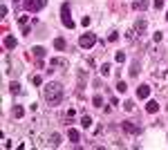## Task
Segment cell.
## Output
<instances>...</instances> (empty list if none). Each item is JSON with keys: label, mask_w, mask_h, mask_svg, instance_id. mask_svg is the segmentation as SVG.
Instances as JSON below:
<instances>
[{"label": "cell", "mask_w": 168, "mask_h": 150, "mask_svg": "<svg viewBox=\"0 0 168 150\" xmlns=\"http://www.w3.org/2000/svg\"><path fill=\"white\" fill-rule=\"evenodd\" d=\"M63 85L61 83H47L45 85V101L50 103V105H58V103L63 101Z\"/></svg>", "instance_id": "6da1fadb"}, {"label": "cell", "mask_w": 168, "mask_h": 150, "mask_svg": "<svg viewBox=\"0 0 168 150\" xmlns=\"http://www.w3.org/2000/svg\"><path fill=\"white\" fill-rule=\"evenodd\" d=\"M23 5H25L27 11H41V9L47 5V0H25Z\"/></svg>", "instance_id": "7a4b0ae2"}, {"label": "cell", "mask_w": 168, "mask_h": 150, "mask_svg": "<svg viewBox=\"0 0 168 150\" xmlns=\"http://www.w3.org/2000/svg\"><path fill=\"white\" fill-rule=\"evenodd\" d=\"M94 43H97V36L94 34H83L81 41H79V45H81V47H85V49H90Z\"/></svg>", "instance_id": "3957f363"}, {"label": "cell", "mask_w": 168, "mask_h": 150, "mask_svg": "<svg viewBox=\"0 0 168 150\" xmlns=\"http://www.w3.org/2000/svg\"><path fill=\"white\" fill-rule=\"evenodd\" d=\"M121 128H123L128 135H139V132H141V128H139L137 123H132V121H123V123H121Z\"/></svg>", "instance_id": "277c9868"}, {"label": "cell", "mask_w": 168, "mask_h": 150, "mask_svg": "<svg viewBox=\"0 0 168 150\" xmlns=\"http://www.w3.org/2000/svg\"><path fill=\"white\" fill-rule=\"evenodd\" d=\"M61 11H63V25L67 27V29H72V27H74V20L70 18V7H67V5H63V7H61Z\"/></svg>", "instance_id": "5b68a950"}, {"label": "cell", "mask_w": 168, "mask_h": 150, "mask_svg": "<svg viewBox=\"0 0 168 150\" xmlns=\"http://www.w3.org/2000/svg\"><path fill=\"white\" fill-rule=\"evenodd\" d=\"M137 96L139 99H148V96H150V88H148V85H139L137 88Z\"/></svg>", "instance_id": "8992f818"}, {"label": "cell", "mask_w": 168, "mask_h": 150, "mask_svg": "<svg viewBox=\"0 0 168 150\" xmlns=\"http://www.w3.org/2000/svg\"><path fill=\"white\" fill-rule=\"evenodd\" d=\"M50 67H67L65 58H50Z\"/></svg>", "instance_id": "52a82bcc"}, {"label": "cell", "mask_w": 168, "mask_h": 150, "mask_svg": "<svg viewBox=\"0 0 168 150\" xmlns=\"http://www.w3.org/2000/svg\"><path fill=\"white\" fill-rule=\"evenodd\" d=\"M16 45H18V43H16L14 36H5V47H7V49H14Z\"/></svg>", "instance_id": "ba28073f"}, {"label": "cell", "mask_w": 168, "mask_h": 150, "mask_svg": "<svg viewBox=\"0 0 168 150\" xmlns=\"http://www.w3.org/2000/svg\"><path fill=\"white\" fill-rule=\"evenodd\" d=\"M157 110H159V105H157V101H148V105H146V112H148V114H155Z\"/></svg>", "instance_id": "9c48e42d"}, {"label": "cell", "mask_w": 168, "mask_h": 150, "mask_svg": "<svg viewBox=\"0 0 168 150\" xmlns=\"http://www.w3.org/2000/svg\"><path fill=\"white\" fill-rule=\"evenodd\" d=\"M11 114H14L16 119H23V117H25V110H23L20 105H14V110H11Z\"/></svg>", "instance_id": "30bf717a"}, {"label": "cell", "mask_w": 168, "mask_h": 150, "mask_svg": "<svg viewBox=\"0 0 168 150\" xmlns=\"http://www.w3.org/2000/svg\"><path fill=\"white\" fill-rule=\"evenodd\" d=\"M132 7H135V9H137V11H144V9H146V7H148V2H146V0H137V2H135V5H132Z\"/></svg>", "instance_id": "8fae6325"}, {"label": "cell", "mask_w": 168, "mask_h": 150, "mask_svg": "<svg viewBox=\"0 0 168 150\" xmlns=\"http://www.w3.org/2000/svg\"><path fill=\"white\" fill-rule=\"evenodd\" d=\"M67 137H70V141H79V137H81V135H79V130H74V128H72L70 132H67Z\"/></svg>", "instance_id": "7c38bea8"}, {"label": "cell", "mask_w": 168, "mask_h": 150, "mask_svg": "<svg viewBox=\"0 0 168 150\" xmlns=\"http://www.w3.org/2000/svg\"><path fill=\"white\" fill-rule=\"evenodd\" d=\"M54 47L56 49H65V38H56L54 41Z\"/></svg>", "instance_id": "4fadbf2b"}, {"label": "cell", "mask_w": 168, "mask_h": 150, "mask_svg": "<svg viewBox=\"0 0 168 150\" xmlns=\"http://www.w3.org/2000/svg\"><path fill=\"white\" fill-rule=\"evenodd\" d=\"M32 52H34V56H36V58H43V56H45V49H43V47H34Z\"/></svg>", "instance_id": "5bb4252c"}, {"label": "cell", "mask_w": 168, "mask_h": 150, "mask_svg": "<svg viewBox=\"0 0 168 150\" xmlns=\"http://www.w3.org/2000/svg\"><path fill=\"white\" fill-rule=\"evenodd\" d=\"M126 90H128V85H126L123 81H119V83H117V92H121V94H123Z\"/></svg>", "instance_id": "9a60e30c"}, {"label": "cell", "mask_w": 168, "mask_h": 150, "mask_svg": "<svg viewBox=\"0 0 168 150\" xmlns=\"http://www.w3.org/2000/svg\"><path fill=\"white\" fill-rule=\"evenodd\" d=\"M135 29H137V32H144V29H146V20H137Z\"/></svg>", "instance_id": "2e32d148"}, {"label": "cell", "mask_w": 168, "mask_h": 150, "mask_svg": "<svg viewBox=\"0 0 168 150\" xmlns=\"http://www.w3.org/2000/svg\"><path fill=\"white\" fill-rule=\"evenodd\" d=\"M101 74H103V76H108V74H110V65L108 63H103V65H101V70H99Z\"/></svg>", "instance_id": "e0dca14e"}, {"label": "cell", "mask_w": 168, "mask_h": 150, "mask_svg": "<svg viewBox=\"0 0 168 150\" xmlns=\"http://www.w3.org/2000/svg\"><path fill=\"white\" fill-rule=\"evenodd\" d=\"M139 74V63H132V67H130V76H137Z\"/></svg>", "instance_id": "ac0fdd59"}, {"label": "cell", "mask_w": 168, "mask_h": 150, "mask_svg": "<svg viewBox=\"0 0 168 150\" xmlns=\"http://www.w3.org/2000/svg\"><path fill=\"white\" fill-rule=\"evenodd\" d=\"M81 123H83V128H88V126L92 123V119H90L88 114H83V119H81Z\"/></svg>", "instance_id": "d6986e66"}, {"label": "cell", "mask_w": 168, "mask_h": 150, "mask_svg": "<svg viewBox=\"0 0 168 150\" xmlns=\"http://www.w3.org/2000/svg\"><path fill=\"white\" fill-rule=\"evenodd\" d=\"M52 146H61V135H52Z\"/></svg>", "instance_id": "ffe728a7"}, {"label": "cell", "mask_w": 168, "mask_h": 150, "mask_svg": "<svg viewBox=\"0 0 168 150\" xmlns=\"http://www.w3.org/2000/svg\"><path fill=\"white\" fill-rule=\"evenodd\" d=\"M114 58H117V63H123V61H126V54H123V52H117Z\"/></svg>", "instance_id": "44dd1931"}, {"label": "cell", "mask_w": 168, "mask_h": 150, "mask_svg": "<svg viewBox=\"0 0 168 150\" xmlns=\"http://www.w3.org/2000/svg\"><path fill=\"white\" fill-rule=\"evenodd\" d=\"M117 38H119V34H117V32H110V36H108V41H110V43H114Z\"/></svg>", "instance_id": "7402d4cb"}, {"label": "cell", "mask_w": 168, "mask_h": 150, "mask_svg": "<svg viewBox=\"0 0 168 150\" xmlns=\"http://www.w3.org/2000/svg\"><path fill=\"white\" fill-rule=\"evenodd\" d=\"M11 92L14 94H20V85H18V83H11Z\"/></svg>", "instance_id": "603a6c76"}, {"label": "cell", "mask_w": 168, "mask_h": 150, "mask_svg": "<svg viewBox=\"0 0 168 150\" xmlns=\"http://www.w3.org/2000/svg\"><path fill=\"white\" fill-rule=\"evenodd\" d=\"M27 20H29V16H20V20H18V23H20L23 27H27Z\"/></svg>", "instance_id": "cb8c5ba5"}, {"label": "cell", "mask_w": 168, "mask_h": 150, "mask_svg": "<svg viewBox=\"0 0 168 150\" xmlns=\"http://www.w3.org/2000/svg\"><path fill=\"white\" fill-rule=\"evenodd\" d=\"M153 38H155V43H159V41H162V32H155Z\"/></svg>", "instance_id": "d4e9b609"}, {"label": "cell", "mask_w": 168, "mask_h": 150, "mask_svg": "<svg viewBox=\"0 0 168 150\" xmlns=\"http://www.w3.org/2000/svg\"><path fill=\"white\" fill-rule=\"evenodd\" d=\"M123 108H126V110H132V108H135V103H132V101H126V103H123Z\"/></svg>", "instance_id": "484cf974"}, {"label": "cell", "mask_w": 168, "mask_h": 150, "mask_svg": "<svg viewBox=\"0 0 168 150\" xmlns=\"http://www.w3.org/2000/svg\"><path fill=\"white\" fill-rule=\"evenodd\" d=\"M153 5H155V9H162V7H164V0H155Z\"/></svg>", "instance_id": "4316f807"}, {"label": "cell", "mask_w": 168, "mask_h": 150, "mask_svg": "<svg viewBox=\"0 0 168 150\" xmlns=\"http://www.w3.org/2000/svg\"><path fill=\"white\" fill-rule=\"evenodd\" d=\"M32 83H34V85H41L43 79H41V76H34V79H32Z\"/></svg>", "instance_id": "83f0119b"}, {"label": "cell", "mask_w": 168, "mask_h": 150, "mask_svg": "<svg viewBox=\"0 0 168 150\" xmlns=\"http://www.w3.org/2000/svg\"><path fill=\"white\" fill-rule=\"evenodd\" d=\"M101 103H103V99H101V96H99V94H97V96H94V105H97V108H99V105H101Z\"/></svg>", "instance_id": "f1b7e54d"}, {"label": "cell", "mask_w": 168, "mask_h": 150, "mask_svg": "<svg viewBox=\"0 0 168 150\" xmlns=\"http://www.w3.org/2000/svg\"><path fill=\"white\" fill-rule=\"evenodd\" d=\"M166 20H168V14H166Z\"/></svg>", "instance_id": "f546056e"}]
</instances>
